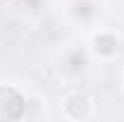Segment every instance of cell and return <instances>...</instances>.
Listing matches in <instances>:
<instances>
[{
  "label": "cell",
  "mask_w": 124,
  "mask_h": 122,
  "mask_svg": "<svg viewBox=\"0 0 124 122\" xmlns=\"http://www.w3.org/2000/svg\"><path fill=\"white\" fill-rule=\"evenodd\" d=\"M0 108H2V117L17 120L24 115V96L15 86H0Z\"/></svg>",
  "instance_id": "cell-1"
},
{
  "label": "cell",
  "mask_w": 124,
  "mask_h": 122,
  "mask_svg": "<svg viewBox=\"0 0 124 122\" xmlns=\"http://www.w3.org/2000/svg\"><path fill=\"white\" fill-rule=\"evenodd\" d=\"M64 110H67V115L69 117H86L88 113H91V101H88V96H84V93H74V96H69L67 98V103H64Z\"/></svg>",
  "instance_id": "cell-2"
},
{
  "label": "cell",
  "mask_w": 124,
  "mask_h": 122,
  "mask_svg": "<svg viewBox=\"0 0 124 122\" xmlns=\"http://www.w3.org/2000/svg\"><path fill=\"white\" fill-rule=\"evenodd\" d=\"M93 48H95V53L98 55H103V58H110V55H115L117 53V48H119V41L108 34V31H103V34H98L95 38H93Z\"/></svg>",
  "instance_id": "cell-3"
}]
</instances>
